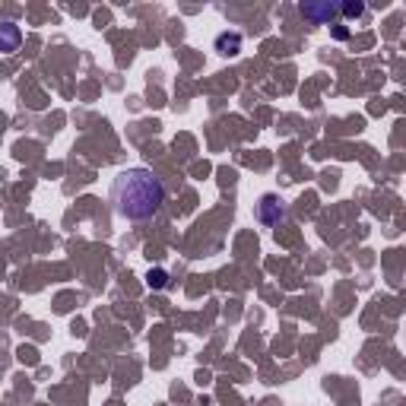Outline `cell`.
Instances as JSON below:
<instances>
[{
    "mask_svg": "<svg viewBox=\"0 0 406 406\" xmlns=\"http://www.w3.org/2000/svg\"><path fill=\"white\" fill-rule=\"evenodd\" d=\"M340 13L346 19H358L365 13V4H362V0H346V4H340Z\"/></svg>",
    "mask_w": 406,
    "mask_h": 406,
    "instance_id": "cell-6",
    "label": "cell"
},
{
    "mask_svg": "<svg viewBox=\"0 0 406 406\" xmlns=\"http://www.w3.org/2000/svg\"><path fill=\"white\" fill-rule=\"evenodd\" d=\"M330 32H334V38H340V42H343V38H349V29H346V26H334Z\"/></svg>",
    "mask_w": 406,
    "mask_h": 406,
    "instance_id": "cell-8",
    "label": "cell"
},
{
    "mask_svg": "<svg viewBox=\"0 0 406 406\" xmlns=\"http://www.w3.org/2000/svg\"><path fill=\"white\" fill-rule=\"evenodd\" d=\"M254 219L260 222L263 229H280L286 226L289 219V203L280 197V194H260L254 203Z\"/></svg>",
    "mask_w": 406,
    "mask_h": 406,
    "instance_id": "cell-2",
    "label": "cell"
},
{
    "mask_svg": "<svg viewBox=\"0 0 406 406\" xmlns=\"http://www.w3.org/2000/svg\"><path fill=\"white\" fill-rule=\"evenodd\" d=\"M146 282H150V289H168V273L165 270H150Z\"/></svg>",
    "mask_w": 406,
    "mask_h": 406,
    "instance_id": "cell-7",
    "label": "cell"
},
{
    "mask_svg": "<svg viewBox=\"0 0 406 406\" xmlns=\"http://www.w3.org/2000/svg\"><path fill=\"white\" fill-rule=\"evenodd\" d=\"M241 45H245L241 32H219L216 42H213V48H216V54H222V57H238Z\"/></svg>",
    "mask_w": 406,
    "mask_h": 406,
    "instance_id": "cell-4",
    "label": "cell"
},
{
    "mask_svg": "<svg viewBox=\"0 0 406 406\" xmlns=\"http://www.w3.org/2000/svg\"><path fill=\"white\" fill-rule=\"evenodd\" d=\"M299 10H302V16H304V19H311V23H317V26H330V23L336 19V13H340V6L330 4V0H324V4H302Z\"/></svg>",
    "mask_w": 406,
    "mask_h": 406,
    "instance_id": "cell-3",
    "label": "cell"
},
{
    "mask_svg": "<svg viewBox=\"0 0 406 406\" xmlns=\"http://www.w3.org/2000/svg\"><path fill=\"white\" fill-rule=\"evenodd\" d=\"M165 181L153 172V168H124L118 178L111 181V209L127 222H146L165 203Z\"/></svg>",
    "mask_w": 406,
    "mask_h": 406,
    "instance_id": "cell-1",
    "label": "cell"
},
{
    "mask_svg": "<svg viewBox=\"0 0 406 406\" xmlns=\"http://www.w3.org/2000/svg\"><path fill=\"white\" fill-rule=\"evenodd\" d=\"M23 45V29L16 23H0V54H13Z\"/></svg>",
    "mask_w": 406,
    "mask_h": 406,
    "instance_id": "cell-5",
    "label": "cell"
}]
</instances>
